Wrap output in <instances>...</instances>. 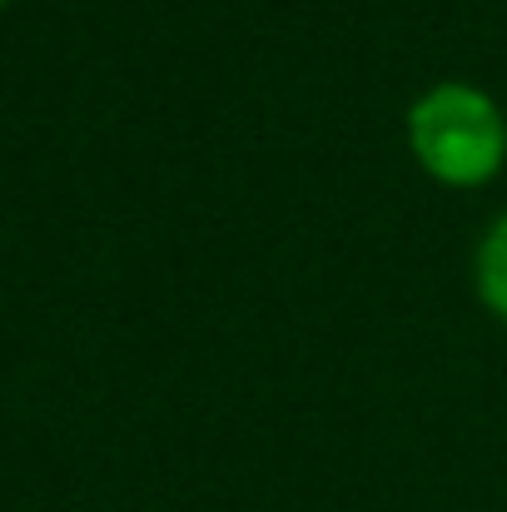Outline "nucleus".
<instances>
[{
  "label": "nucleus",
  "instance_id": "nucleus-1",
  "mask_svg": "<svg viewBox=\"0 0 507 512\" xmlns=\"http://www.w3.org/2000/svg\"><path fill=\"white\" fill-rule=\"evenodd\" d=\"M408 145L433 179L473 189L503 170L507 120L483 90L448 80V85H433L408 110Z\"/></svg>",
  "mask_w": 507,
  "mask_h": 512
},
{
  "label": "nucleus",
  "instance_id": "nucleus-2",
  "mask_svg": "<svg viewBox=\"0 0 507 512\" xmlns=\"http://www.w3.org/2000/svg\"><path fill=\"white\" fill-rule=\"evenodd\" d=\"M478 294L483 304L507 319V214L483 234V249H478Z\"/></svg>",
  "mask_w": 507,
  "mask_h": 512
},
{
  "label": "nucleus",
  "instance_id": "nucleus-3",
  "mask_svg": "<svg viewBox=\"0 0 507 512\" xmlns=\"http://www.w3.org/2000/svg\"><path fill=\"white\" fill-rule=\"evenodd\" d=\"M0 10H5V0H0Z\"/></svg>",
  "mask_w": 507,
  "mask_h": 512
}]
</instances>
